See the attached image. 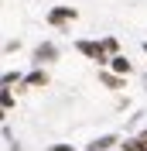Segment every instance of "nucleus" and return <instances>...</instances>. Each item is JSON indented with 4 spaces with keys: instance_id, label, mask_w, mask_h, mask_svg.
Listing matches in <instances>:
<instances>
[{
    "instance_id": "nucleus-1",
    "label": "nucleus",
    "mask_w": 147,
    "mask_h": 151,
    "mask_svg": "<svg viewBox=\"0 0 147 151\" xmlns=\"http://www.w3.org/2000/svg\"><path fill=\"white\" fill-rule=\"evenodd\" d=\"M75 48H79V52H86V55H92V58H99V62L106 58V45H96V41H79Z\"/></svg>"
},
{
    "instance_id": "nucleus-2",
    "label": "nucleus",
    "mask_w": 147,
    "mask_h": 151,
    "mask_svg": "<svg viewBox=\"0 0 147 151\" xmlns=\"http://www.w3.org/2000/svg\"><path fill=\"white\" fill-rule=\"evenodd\" d=\"M48 21H51V24H62V21H75V10H72V7H58V10H51V14H48Z\"/></svg>"
},
{
    "instance_id": "nucleus-3",
    "label": "nucleus",
    "mask_w": 147,
    "mask_h": 151,
    "mask_svg": "<svg viewBox=\"0 0 147 151\" xmlns=\"http://www.w3.org/2000/svg\"><path fill=\"white\" fill-rule=\"evenodd\" d=\"M110 144H116V137H99V141H92V151H106Z\"/></svg>"
},
{
    "instance_id": "nucleus-4",
    "label": "nucleus",
    "mask_w": 147,
    "mask_h": 151,
    "mask_svg": "<svg viewBox=\"0 0 147 151\" xmlns=\"http://www.w3.org/2000/svg\"><path fill=\"white\" fill-rule=\"evenodd\" d=\"M113 69H116V72H130V62L127 58H113Z\"/></svg>"
},
{
    "instance_id": "nucleus-5",
    "label": "nucleus",
    "mask_w": 147,
    "mask_h": 151,
    "mask_svg": "<svg viewBox=\"0 0 147 151\" xmlns=\"http://www.w3.org/2000/svg\"><path fill=\"white\" fill-rule=\"evenodd\" d=\"M51 55H55V48H51V45H41V48H38V58H51Z\"/></svg>"
},
{
    "instance_id": "nucleus-6",
    "label": "nucleus",
    "mask_w": 147,
    "mask_h": 151,
    "mask_svg": "<svg viewBox=\"0 0 147 151\" xmlns=\"http://www.w3.org/2000/svg\"><path fill=\"white\" fill-rule=\"evenodd\" d=\"M28 83H31V86H41V83H48V79H45V72H34V76L28 79Z\"/></svg>"
},
{
    "instance_id": "nucleus-7",
    "label": "nucleus",
    "mask_w": 147,
    "mask_h": 151,
    "mask_svg": "<svg viewBox=\"0 0 147 151\" xmlns=\"http://www.w3.org/2000/svg\"><path fill=\"white\" fill-rule=\"evenodd\" d=\"M140 144H144V148H147V131H144V134H140Z\"/></svg>"
},
{
    "instance_id": "nucleus-8",
    "label": "nucleus",
    "mask_w": 147,
    "mask_h": 151,
    "mask_svg": "<svg viewBox=\"0 0 147 151\" xmlns=\"http://www.w3.org/2000/svg\"><path fill=\"white\" fill-rule=\"evenodd\" d=\"M144 52H147V45H144Z\"/></svg>"
}]
</instances>
